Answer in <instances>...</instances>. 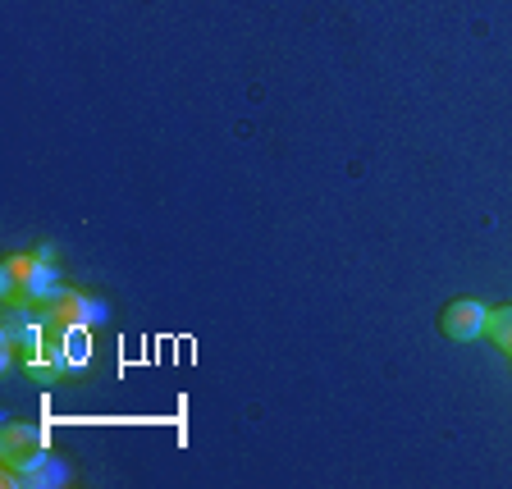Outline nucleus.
Here are the masks:
<instances>
[{"instance_id": "obj_1", "label": "nucleus", "mask_w": 512, "mask_h": 489, "mask_svg": "<svg viewBox=\"0 0 512 489\" xmlns=\"http://www.w3.org/2000/svg\"><path fill=\"white\" fill-rule=\"evenodd\" d=\"M0 288H5V302H10V307H37V302H46L55 293L51 266H46L42 256L14 252V256H5V266H0Z\"/></svg>"}, {"instance_id": "obj_2", "label": "nucleus", "mask_w": 512, "mask_h": 489, "mask_svg": "<svg viewBox=\"0 0 512 489\" xmlns=\"http://www.w3.org/2000/svg\"><path fill=\"white\" fill-rule=\"evenodd\" d=\"M0 458H5V467H28V462L46 458V430L10 421L0 430Z\"/></svg>"}, {"instance_id": "obj_3", "label": "nucleus", "mask_w": 512, "mask_h": 489, "mask_svg": "<svg viewBox=\"0 0 512 489\" xmlns=\"http://www.w3.org/2000/svg\"><path fill=\"white\" fill-rule=\"evenodd\" d=\"M485 320H490V311L480 307V302L471 298H458V302H448L444 316H439V330H444V339L453 343H471L485 334Z\"/></svg>"}, {"instance_id": "obj_4", "label": "nucleus", "mask_w": 512, "mask_h": 489, "mask_svg": "<svg viewBox=\"0 0 512 489\" xmlns=\"http://www.w3.org/2000/svg\"><path fill=\"white\" fill-rule=\"evenodd\" d=\"M101 316V307L83 298V293H69V288H55L51 298H46V320L55 325H69V330H87V320Z\"/></svg>"}, {"instance_id": "obj_5", "label": "nucleus", "mask_w": 512, "mask_h": 489, "mask_svg": "<svg viewBox=\"0 0 512 489\" xmlns=\"http://www.w3.org/2000/svg\"><path fill=\"white\" fill-rule=\"evenodd\" d=\"M5 485H64V471L55 462L37 458L28 467H5Z\"/></svg>"}, {"instance_id": "obj_6", "label": "nucleus", "mask_w": 512, "mask_h": 489, "mask_svg": "<svg viewBox=\"0 0 512 489\" xmlns=\"http://www.w3.org/2000/svg\"><path fill=\"white\" fill-rule=\"evenodd\" d=\"M485 334L494 339V348L508 352V357H512V307L490 311V320H485Z\"/></svg>"}]
</instances>
